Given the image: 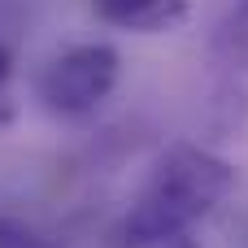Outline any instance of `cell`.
I'll use <instances>...</instances> for the list:
<instances>
[{"label": "cell", "mask_w": 248, "mask_h": 248, "mask_svg": "<svg viewBox=\"0 0 248 248\" xmlns=\"http://www.w3.org/2000/svg\"><path fill=\"white\" fill-rule=\"evenodd\" d=\"M118 70H122L118 48H109V44H74V48L57 52L39 70L35 92H39L48 113H57V118H87L118 87Z\"/></svg>", "instance_id": "7a4b0ae2"}, {"label": "cell", "mask_w": 248, "mask_h": 248, "mask_svg": "<svg viewBox=\"0 0 248 248\" xmlns=\"http://www.w3.org/2000/svg\"><path fill=\"white\" fill-rule=\"evenodd\" d=\"M161 248H196V244H192V240L183 235V240H174V244H161Z\"/></svg>", "instance_id": "52a82bcc"}, {"label": "cell", "mask_w": 248, "mask_h": 248, "mask_svg": "<svg viewBox=\"0 0 248 248\" xmlns=\"http://www.w3.org/2000/svg\"><path fill=\"white\" fill-rule=\"evenodd\" d=\"M231 187H235L231 161L196 144H174L148 166V179L122 218V235L131 248L174 244L201 218H209L231 196Z\"/></svg>", "instance_id": "6da1fadb"}, {"label": "cell", "mask_w": 248, "mask_h": 248, "mask_svg": "<svg viewBox=\"0 0 248 248\" xmlns=\"http://www.w3.org/2000/svg\"><path fill=\"white\" fill-rule=\"evenodd\" d=\"M218 48H222L227 61H235V65L248 70V0H235L227 9V17L218 26Z\"/></svg>", "instance_id": "277c9868"}, {"label": "cell", "mask_w": 248, "mask_h": 248, "mask_svg": "<svg viewBox=\"0 0 248 248\" xmlns=\"http://www.w3.org/2000/svg\"><path fill=\"white\" fill-rule=\"evenodd\" d=\"M13 118V57L0 44V126Z\"/></svg>", "instance_id": "8992f818"}, {"label": "cell", "mask_w": 248, "mask_h": 248, "mask_svg": "<svg viewBox=\"0 0 248 248\" xmlns=\"http://www.w3.org/2000/svg\"><path fill=\"white\" fill-rule=\"evenodd\" d=\"M92 13L131 35H170L192 17V0H92Z\"/></svg>", "instance_id": "3957f363"}, {"label": "cell", "mask_w": 248, "mask_h": 248, "mask_svg": "<svg viewBox=\"0 0 248 248\" xmlns=\"http://www.w3.org/2000/svg\"><path fill=\"white\" fill-rule=\"evenodd\" d=\"M0 248H65L52 231H44L31 218L17 214H0Z\"/></svg>", "instance_id": "5b68a950"}]
</instances>
